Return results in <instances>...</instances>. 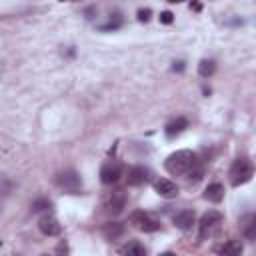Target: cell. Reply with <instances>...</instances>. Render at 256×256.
Here are the masks:
<instances>
[{
    "instance_id": "1",
    "label": "cell",
    "mask_w": 256,
    "mask_h": 256,
    "mask_svg": "<svg viewBox=\"0 0 256 256\" xmlns=\"http://www.w3.org/2000/svg\"><path fill=\"white\" fill-rule=\"evenodd\" d=\"M194 166H198V156L192 150H176L164 160V168L172 176H184Z\"/></svg>"
},
{
    "instance_id": "2",
    "label": "cell",
    "mask_w": 256,
    "mask_h": 256,
    "mask_svg": "<svg viewBox=\"0 0 256 256\" xmlns=\"http://www.w3.org/2000/svg\"><path fill=\"white\" fill-rule=\"evenodd\" d=\"M228 176H230V184L232 186H242L254 176V164L246 156H240V158H236L232 162V166L228 170Z\"/></svg>"
},
{
    "instance_id": "3",
    "label": "cell",
    "mask_w": 256,
    "mask_h": 256,
    "mask_svg": "<svg viewBox=\"0 0 256 256\" xmlns=\"http://www.w3.org/2000/svg\"><path fill=\"white\" fill-rule=\"evenodd\" d=\"M222 220H224V218H222V214H220L218 210H208V212H204L202 218H200V222H198V236H200L202 240L212 238V236L220 230Z\"/></svg>"
},
{
    "instance_id": "4",
    "label": "cell",
    "mask_w": 256,
    "mask_h": 256,
    "mask_svg": "<svg viewBox=\"0 0 256 256\" xmlns=\"http://www.w3.org/2000/svg\"><path fill=\"white\" fill-rule=\"evenodd\" d=\"M54 182H56L58 188H62V190H66V192H70V194H78V192L82 190V178H80V174L74 172V170L58 172L56 178H54Z\"/></svg>"
},
{
    "instance_id": "5",
    "label": "cell",
    "mask_w": 256,
    "mask_h": 256,
    "mask_svg": "<svg viewBox=\"0 0 256 256\" xmlns=\"http://www.w3.org/2000/svg\"><path fill=\"white\" fill-rule=\"evenodd\" d=\"M126 206V194L122 190H112V192H106L104 198H102V208L106 214L110 216H118Z\"/></svg>"
},
{
    "instance_id": "6",
    "label": "cell",
    "mask_w": 256,
    "mask_h": 256,
    "mask_svg": "<svg viewBox=\"0 0 256 256\" xmlns=\"http://www.w3.org/2000/svg\"><path fill=\"white\" fill-rule=\"evenodd\" d=\"M130 224L140 232H156V230H160V222L156 218H152L144 210H134L130 214Z\"/></svg>"
},
{
    "instance_id": "7",
    "label": "cell",
    "mask_w": 256,
    "mask_h": 256,
    "mask_svg": "<svg viewBox=\"0 0 256 256\" xmlns=\"http://www.w3.org/2000/svg\"><path fill=\"white\" fill-rule=\"evenodd\" d=\"M238 230L244 240L256 242V212H248L238 220Z\"/></svg>"
},
{
    "instance_id": "8",
    "label": "cell",
    "mask_w": 256,
    "mask_h": 256,
    "mask_svg": "<svg viewBox=\"0 0 256 256\" xmlns=\"http://www.w3.org/2000/svg\"><path fill=\"white\" fill-rule=\"evenodd\" d=\"M120 176H122V166L118 162L110 160V162L102 164V168H100V180H102V184H114V182L120 180Z\"/></svg>"
},
{
    "instance_id": "9",
    "label": "cell",
    "mask_w": 256,
    "mask_h": 256,
    "mask_svg": "<svg viewBox=\"0 0 256 256\" xmlns=\"http://www.w3.org/2000/svg\"><path fill=\"white\" fill-rule=\"evenodd\" d=\"M148 180H150V170L146 166H132V168H128V174H126L128 186H142Z\"/></svg>"
},
{
    "instance_id": "10",
    "label": "cell",
    "mask_w": 256,
    "mask_h": 256,
    "mask_svg": "<svg viewBox=\"0 0 256 256\" xmlns=\"http://www.w3.org/2000/svg\"><path fill=\"white\" fill-rule=\"evenodd\" d=\"M38 230L44 234V236H58L62 232V226L58 224V220L52 216V214H44L40 220H38Z\"/></svg>"
},
{
    "instance_id": "11",
    "label": "cell",
    "mask_w": 256,
    "mask_h": 256,
    "mask_svg": "<svg viewBox=\"0 0 256 256\" xmlns=\"http://www.w3.org/2000/svg\"><path fill=\"white\" fill-rule=\"evenodd\" d=\"M154 190H156L162 198H176V196H178V186H176L172 180H168V178H158V180L154 182Z\"/></svg>"
},
{
    "instance_id": "12",
    "label": "cell",
    "mask_w": 256,
    "mask_h": 256,
    "mask_svg": "<svg viewBox=\"0 0 256 256\" xmlns=\"http://www.w3.org/2000/svg\"><path fill=\"white\" fill-rule=\"evenodd\" d=\"M174 224H176V228H180V230H190L194 224H196V214H194V210H180L178 214H174Z\"/></svg>"
},
{
    "instance_id": "13",
    "label": "cell",
    "mask_w": 256,
    "mask_h": 256,
    "mask_svg": "<svg viewBox=\"0 0 256 256\" xmlns=\"http://www.w3.org/2000/svg\"><path fill=\"white\" fill-rule=\"evenodd\" d=\"M186 128H188V120H186L184 116H178V118H174V120H170V122L166 124L164 132H166L168 138H174V136H178L180 132H184Z\"/></svg>"
},
{
    "instance_id": "14",
    "label": "cell",
    "mask_w": 256,
    "mask_h": 256,
    "mask_svg": "<svg viewBox=\"0 0 256 256\" xmlns=\"http://www.w3.org/2000/svg\"><path fill=\"white\" fill-rule=\"evenodd\" d=\"M204 198H206L208 202H214V204L222 202V198H224V186H222L220 182L208 184V186L204 188Z\"/></svg>"
},
{
    "instance_id": "15",
    "label": "cell",
    "mask_w": 256,
    "mask_h": 256,
    "mask_svg": "<svg viewBox=\"0 0 256 256\" xmlns=\"http://www.w3.org/2000/svg\"><path fill=\"white\" fill-rule=\"evenodd\" d=\"M214 252H218V254L238 256V254H242V244H240V240H226L224 244L216 246V248H214Z\"/></svg>"
},
{
    "instance_id": "16",
    "label": "cell",
    "mask_w": 256,
    "mask_h": 256,
    "mask_svg": "<svg viewBox=\"0 0 256 256\" xmlns=\"http://www.w3.org/2000/svg\"><path fill=\"white\" fill-rule=\"evenodd\" d=\"M120 254H128V256H144L146 254V248L140 244V242H128V244H124L120 250H118Z\"/></svg>"
},
{
    "instance_id": "17",
    "label": "cell",
    "mask_w": 256,
    "mask_h": 256,
    "mask_svg": "<svg viewBox=\"0 0 256 256\" xmlns=\"http://www.w3.org/2000/svg\"><path fill=\"white\" fill-rule=\"evenodd\" d=\"M216 72V62L214 60H200V64H198V74L202 76V78H210L212 74Z\"/></svg>"
},
{
    "instance_id": "18",
    "label": "cell",
    "mask_w": 256,
    "mask_h": 256,
    "mask_svg": "<svg viewBox=\"0 0 256 256\" xmlns=\"http://www.w3.org/2000/svg\"><path fill=\"white\" fill-rule=\"evenodd\" d=\"M122 224H118V222H110V224H106L104 226V234H106V238L108 240H116L120 234H122Z\"/></svg>"
},
{
    "instance_id": "19",
    "label": "cell",
    "mask_w": 256,
    "mask_h": 256,
    "mask_svg": "<svg viewBox=\"0 0 256 256\" xmlns=\"http://www.w3.org/2000/svg\"><path fill=\"white\" fill-rule=\"evenodd\" d=\"M120 26H122V16H120V14H112L110 20L100 26V30H116V28H120Z\"/></svg>"
},
{
    "instance_id": "20",
    "label": "cell",
    "mask_w": 256,
    "mask_h": 256,
    "mask_svg": "<svg viewBox=\"0 0 256 256\" xmlns=\"http://www.w3.org/2000/svg\"><path fill=\"white\" fill-rule=\"evenodd\" d=\"M50 206H52V202H50L48 198H40V200H34V202H32V210H34V212L46 210V208H50Z\"/></svg>"
},
{
    "instance_id": "21",
    "label": "cell",
    "mask_w": 256,
    "mask_h": 256,
    "mask_svg": "<svg viewBox=\"0 0 256 256\" xmlns=\"http://www.w3.org/2000/svg\"><path fill=\"white\" fill-rule=\"evenodd\" d=\"M150 14H152V12H150L148 8H146V10H138V20H140V22H148V20H150Z\"/></svg>"
},
{
    "instance_id": "22",
    "label": "cell",
    "mask_w": 256,
    "mask_h": 256,
    "mask_svg": "<svg viewBox=\"0 0 256 256\" xmlns=\"http://www.w3.org/2000/svg\"><path fill=\"white\" fill-rule=\"evenodd\" d=\"M172 20H174V16H172L170 12H162V14H160V22H162V24H172Z\"/></svg>"
},
{
    "instance_id": "23",
    "label": "cell",
    "mask_w": 256,
    "mask_h": 256,
    "mask_svg": "<svg viewBox=\"0 0 256 256\" xmlns=\"http://www.w3.org/2000/svg\"><path fill=\"white\" fill-rule=\"evenodd\" d=\"M172 70H178V72H182V70H184V62H174Z\"/></svg>"
},
{
    "instance_id": "24",
    "label": "cell",
    "mask_w": 256,
    "mask_h": 256,
    "mask_svg": "<svg viewBox=\"0 0 256 256\" xmlns=\"http://www.w3.org/2000/svg\"><path fill=\"white\" fill-rule=\"evenodd\" d=\"M168 2H172V4H176V2H182V0H168Z\"/></svg>"
},
{
    "instance_id": "25",
    "label": "cell",
    "mask_w": 256,
    "mask_h": 256,
    "mask_svg": "<svg viewBox=\"0 0 256 256\" xmlns=\"http://www.w3.org/2000/svg\"><path fill=\"white\" fill-rule=\"evenodd\" d=\"M62 2H76V0H62Z\"/></svg>"
}]
</instances>
